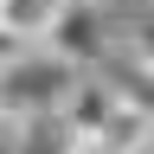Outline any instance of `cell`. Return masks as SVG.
Segmentation results:
<instances>
[{"label":"cell","instance_id":"obj_3","mask_svg":"<svg viewBox=\"0 0 154 154\" xmlns=\"http://www.w3.org/2000/svg\"><path fill=\"white\" fill-rule=\"evenodd\" d=\"M116 103H122V96H116L103 77H77L71 96L58 103V122L71 128V141H96V128L109 122V109H116Z\"/></svg>","mask_w":154,"mask_h":154},{"label":"cell","instance_id":"obj_2","mask_svg":"<svg viewBox=\"0 0 154 154\" xmlns=\"http://www.w3.org/2000/svg\"><path fill=\"white\" fill-rule=\"evenodd\" d=\"M38 51H51L58 64H71V71H96L109 58V26H103V7H84V0H64L58 7V19L45 32H38Z\"/></svg>","mask_w":154,"mask_h":154},{"label":"cell","instance_id":"obj_7","mask_svg":"<svg viewBox=\"0 0 154 154\" xmlns=\"http://www.w3.org/2000/svg\"><path fill=\"white\" fill-rule=\"evenodd\" d=\"M84 7H103V0H84Z\"/></svg>","mask_w":154,"mask_h":154},{"label":"cell","instance_id":"obj_6","mask_svg":"<svg viewBox=\"0 0 154 154\" xmlns=\"http://www.w3.org/2000/svg\"><path fill=\"white\" fill-rule=\"evenodd\" d=\"M64 154H103L96 141H64Z\"/></svg>","mask_w":154,"mask_h":154},{"label":"cell","instance_id":"obj_5","mask_svg":"<svg viewBox=\"0 0 154 154\" xmlns=\"http://www.w3.org/2000/svg\"><path fill=\"white\" fill-rule=\"evenodd\" d=\"M58 7L64 0H0V32L26 38V45H38V32L58 19Z\"/></svg>","mask_w":154,"mask_h":154},{"label":"cell","instance_id":"obj_1","mask_svg":"<svg viewBox=\"0 0 154 154\" xmlns=\"http://www.w3.org/2000/svg\"><path fill=\"white\" fill-rule=\"evenodd\" d=\"M77 77H84V71L58 64L51 51L32 45L26 58H13V64L0 71V116H13V122H51Z\"/></svg>","mask_w":154,"mask_h":154},{"label":"cell","instance_id":"obj_4","mask_svg":"<svg viewBox=\"0 0 154 154\" xmlns=\"http://www.w3.org/2000/svg\"><path fill=\"white\" fill-rule=\"evenodd\" d=\"M148 135H154L148 109L116 103V109H109V122L96 128V148H103V154H148Z\"/></svg>","mask_w":154,"mask_h":154}]
</instances>
